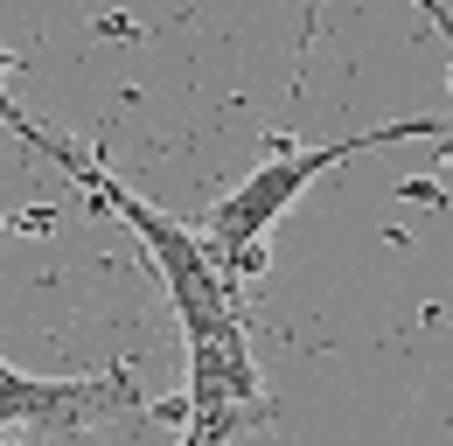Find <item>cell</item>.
I'll use <instances>...</instances> for the list:
<instances>
[{
    "mask_svg": "<svg viewBox=\"0 0 453 446\" xmlns=\"http://www.w3.org/2000/svg\"><path fill=\"white\" fill-rule=\"evenodd\" d=\"M397 140H453V112L447 119H384V126H363V133H342V140H321V147H280L251 167L244 181H230L224 196L196 217V230L210 237V251L224 258L237 279H258L265 273V237L293 217V203L328 174V167L356 161L370 147H397Z\"/></svg>",
    "mask_w": 453,
    "mask_h": 446,
    "instance_id": "cell-1",
    "label": "cell"
},
{
    "mask_svg": "<svg viewBox=\"0 0 453 446\" xmlns=\"http://www.w3.org/2000/svg\"><path fill=\"white\" fill-rule=\"evenodd\" d=\"M42 161H57L105 217H119L133 237H140V251L154 258V273L168 286V307L181 334L188 342H203V334H224V328H244V300H237V273H230L224 258L210 251V237L203 230H188V223H174L168 210H154L147 196H133L126 181H119L105 154H70L57 133H50V147H42Z\"/></svg>",
    "mask_w": 453,
    "mask_h": 446,
    "instance_id": "cell-2",
    "label": "cell"
},
{
    "mask_svg": "<svg viewBox=\"0 0 453 446\" xmlns=\"http://www.w3.org/2000/svg\"><path fill=\"white\" fill-rule=\"evenodd\" d=\"M154 411L133 370H98V377H35V370H14L0 356V433L21 446L35 440H77V433H98L112 419H140Z\"/></svg>",
    "mask_w": 453,
    "mask_h": 446,
    "instance_id": "cell-3",
    "label": "cell"
},
{
    "mask_svg": "<svg viewBox=\"0 0 453 446\" xmlns=\"http://www.w3.org/2000/svg\"><path fill=\"white\" fill-rule=\"evenodd\" d=\"M188 411H265V377L251 363V334L224 328L188 342V390H181V419Z\"/></svg>",
    "mask_w": 453,
    "mask_h": 446,
    "instance_id": "cell-4",
    "label": "cell"
},
{
    "mask_svg": "<svg viewBox=\"0 0 453 446\" xmlns=\"http://www.w3.org/2000/svg\"><path fill=\"white\" fill-rule=\"evenodd\" d=\"M418 14L440 28V42H447V70H453V7H447V0H418Z\"/></svg>",
    "mask_w": 453,
    "mask_h": 446,
    "instance_id": "cell-5",
    "label": "cell"
},
{
    "mask_svg": "<svg viewBox=\"0 0 453 446\" xmlns=\"http://www.w3.org/2000/svg\"><path fill=\"white\" fill-rule=\"evenodd\" d=\"M174 446H203V440H196V433H181V440H174Z\"/></svg>",
    "mask_w": 453,
    "mask_h": 446,
    "instance_id": "cell-6",
    "label": "cell"
}]
</instances>
